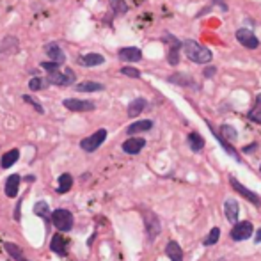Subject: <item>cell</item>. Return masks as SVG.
I'll list each match as a JSON object with an SVG mask.
<instances>
[{
    "instance_id": "obj_5",
    "label": "cell",
    "mask_w": 261,
    "mask_h": 261,
    "mask_svg": "<svg viewBox=\"0 0 261 261\" xmlns=\"http://www.w3.org/2000/svg\"><path fill=\"white\" fill-rule=\"evenodd\" d=\"M48 82L53 85H71L75 82V73L70 68L64 73H59V70L52 71V73H48Z\"/></svg>"
},
{
    "instance_id": "obj_34",
    "label": "cell",
    "mask_w": 261,
    "mask_h": 261,
    "mask_svg": "<svg viewBox=\"0 0 261 261\" xmlns=\"http://www.w3.org/2000/svg\"><path fill=\"white\" fill-rule=\"evenodd\" d=\"M43 85H45V82H43V78H39V77L31 78V82H28V87H31L32 91H39V89H43Z\"/></svg>"
},
{
    "instance_id": "obj_10",
    "label": "cell",
    "mask_w": 261,
    "mask_h": 261,
    "mask_svg": "<svg viewBox=\"0 0 261 261\" xmlns=\"http://www.w3.org/2000/svg\"><path fill=\"white\" fill-rule=\"evenodd\" d=\"M119 59L125 63H139L142 59V52L135 46H126V48L119 50Z\"/></svg>"
},
{
    "instance_id": "obj_14",
    "label": "cell",
    "mask_w": 261,
    "mask_h": 261,
    "mask_svg": "<svg viewBox=\"0 0 261 261\" xmlns=\"http://www.w3.org/2000/svg\"><path fill=\"white\" fill-rule=\"evenodd\" d=\"M224 212H226V219L229 222L237 224L238 222V213H240V206L235 199H226L224 202Z\"/></svg>"
},
{
    "instance_id": "obj_28",
    "label": "cell",
    "mask_w": 261,
    "mask_h": 261,
    "mask_svg": "<svg viewBox=\"0 0 261 261\" xmlns=\"http://www.w3.org/2000/svg\"><path fill=\"white\" fill-rule=\"evenodd\" d=\"M71 185H73V178H71V174H61L57 194H66V192L71 188Z\"/></svg>"
},
{
    "instance_id": "obj_4",
    "label": "cell",
    "mask_w": 261,
    "mask_h": 261,
    "mask_svg": "<svg viewBox=\"0 0 261 261\" xmlns=\"http://www.w3.org/2000/svg\"><path fill=\"white\" fill-rule=\"evenodd\" d=\"M144 226H146L150 240H155L157 235L160 233V220H158V217L155 215L153 212H150V210L144 212Z\"/></svg>"
},
{
    "instance_id": "obj_18",
    "label": "cell",
    "mask_w": 261,
    "mask_h": 261,
    "mask_svg": "<svg viewBox=\"0 0 261 261\" xmlns=\"http://www.w3.org/2000/svg\"><path fill=\"white\" fill-rule=\"evenodd\" d=\"M208 126H210V128H212V125H210V123H208ZM212 133H213V135H215V139H217V140H219V142H220V146H222L224 150H226V153H227V155H231V157H233V158H235V160H237V162H240V160H242V158H240V155H238L237 151H235V148H233V146H231V144H229V140H226V139H224L222 135H220V133H217V132H215V130H213V128H212Z\"/></svg>"
},
{
    "instance_id": "obj_31",
    "label": "cell",
    "mask_w": 261,
    "mask_h": 261,
    "mask_svg": "<svg viewBox=\"0 0 261 261\" xmlns=\"http://www.w3.org/2000/svg\"><path fill=\"white\" fill-rule=\"evenodd\" d=\"M112 9H114V13L123 14L128 11V7H126V4L123 0H112Z\"/></svg>"
},
{
    "instance_id": "obj_23",
    "label": "cell",
    "mask_w": 261,
    "mask_h": 261,
    "mask_svg": "<svg viewBox=\"0 0 261 261\" xmlns=\"http://www.w3.org/2000/svg\"><path fill=\"white\" fill-rule=\"evenodd\" d=\"M4 249H6L7 254H9L13 259H16V261H28L27 258H25L23 252H21V249L18 247L16 244H11V242H6V244H4Z\"/></svg>"
},
{
    "instance_id": "obj_19",
    "label": "cell",
    "mask_w": 261,
    "mask_h": 261,
    "mask_svg": "<svg viewBox=\"0 0 261 261\" xmlns=\"http://www.w3.org/2000/svg\"><path fill=\"white\" fill-rule=\"evenodd\" d=\"M45 52H46V55H48L52 61H55V63H59V64L64 63V52L61 50V46L57 45V43H48Z\"/></svg>"
},
{
    "instance_id": "obj_39",
    "label": "cell",
    "mask_w": 261,
    "mask_h": 261,
    "mask_svg": "<svg viewBox=\"0 0 261 261\" xmlns=\"http://www.w3.org/2000/svg\"><path fill=\"white\" fill-rule=\"evenodd\" d=\"M254 240H256V244H259V242H261V229L258 231V233H256V238H254Z\"/></svg>"
},
{
    "instance_id": "obj_20",
    "label": "cell",
    "mask_w": 261,
    "mask_h": 261,
    "mask_svg": "<svg viewBox=\"0 0 261 261\" xmlns=\"http://www.w3.org/2000/svg\"><path fill=\"white\" fill-rule=\"evenodd\" d=\"M18 188H20V176L13 174V176H9L6 181V195L7 197H16Z\"/></svg>"
},
{
    "instance_id": "obj_12",
    "label": "cell",
    "mask_w": 261,
    "mask_h": 261,
    "mask_svg": "<svg viewBox=\"0 0 261 261\" xmlns=\"http://www.w3.org/2000/svg\"><path fill=\"white\" fill-rule=\"evenodd\" d=\"M165 38L171 41V45H169V64H171V66H176V64L180 63V50L183 48V45H181L176 38H172L171 34H167Z\"/></svg>"
},
{
    "instance_id": "obj_8",
    "label": "cell",
    "mask_w": 261,
    "mask_h": 261,
    "mask_svg": "<svg viewBox=\"0 0 261 261\" xmlns=\"http://www.w3.org/2000/svg\"><path fill=\"white\" fill-rule=\"evenodd\" d=\"M237 39L242 43V45L245 46V48H258L259 46V39L254 36V32L251 31V28H238L237 31Z\"/></svg>"
},
{
    "instance_id": "obj_6",
    "label": "cell",
    "mask_w": 261,
    "mask_h": 261,
    "mask_svg": "<svg viewBox=\"0 0 261 261\" xmlns=\"http://www.w3.org/2000/svg\"><path fill=\"white\" fill-rule=\"evenodd\" d=\"M63 105L68 108V110L73 112H91L96 108V105L89 100H75V98H68V100L63 101Z\"/></svg>"
},
{
    "instance_id": "obj_9",
    "label": "cell",
    "mask_w": 261,
    "mask_h": 261,
    "mask_svg": "<svg viewBox=\"0 0 261 261\" xmlns=\"http://www.w3.org/2000/svg\"><path fill=\"white\" fill-rule=\"evenodd\" d=\"M229 183H231V187H233L235 190H237L240 195H244V197L247 199V201H251L252 205L259 206V197H258V195H256L252 190H249V188H245L244 185H242L240 181L237 180V178H233V176H231V178H229Z\"/></svg>"
},
{
    "instance_id": "obj_22",
    "label": "cell",
    "mask_w": 261,
    "mask_h": 261,
    "mask_svg": "<svg viewBox=\"0 0 261 261\" xmlns=\"http://www.w3.org/2000/svg\"><path fill=\"white\" fill-rule=\"evenodd\" d=\"M188 146H190V150L194 151V153H199V151L205 148V139H202L197 132L188 133Z\"/></svg>"
},
{
    "instance_id": "obj_32",
    "label": "cell",
    "mask_w": 261,
    "mask_h": 261,
    "mask_svg": "<svg viewBox=\"0 0 261 261\" xmlns=\"http://www.w3.org/2000/svg\"><path fill=\"white\" fill-rule=\"evenodd\" d=\"M34 213L39 217H43V219H46V213H48V205L46 202H38V205L34 206Z\"/></svg>"
},
{
    "instance_id": "obj_40",
    "label": "cell",
    "mask_w": 261,
    "mask_h": 261,
    "mask_svg": "<svg viewBox=\"0 0 261 261\" xmlns=\"http://www.w3.org/2000/svg\"><path fill=\"white\" fill-rule=\"evenodd\" d=\"M50 2H55V0H50Z\"/></svg>"
},
{
    "instance_id": "obj_25",
    "label": "cell",
    "mask_w": 261,
    "mask_h": 261,
    "mask_svg": "<svg viewBox=\"0 0 261 261\" xmlns=\"http://www.w3.org/2000/svg\"><path fill=\"white\" fill-rule=\"evenodd\" d=\"M249 119L256 125H261V94L256 96V101H254V107L249 110Z\"/></svg>"
},
{
    "instance_id": "obj_35",
    "label": "cell",
    "mask_w": 261,
    "mask_h": 261,
    "mask_svg": "<svg viewBox=\"0 0 261 261\" xmlns=\"http://www.w3.org/2000/svg\"><path fill=\"white\" fill-rule=\"evenodd\" d=\"M41 68L48 71V73H52V71L59 70V63H55V61H52V63H41Z\"/></svg>"
},
{
    "instance_id": "obj_16",
    "label": "cell",
    "mask_w": 261,
    "mask_h": 261,
    "mask_svg": "<svg viewBox=\"0 0 261 261\" xmlns=\"http://www.w3.org/2000/svg\"><path fill=\"white\" fill-rule=\"evenodd\" d=\"M105 63V57L101 53H87V55H82L78 59V64L80 66H100V64Z\"/></svg>"
},
{
    "instance_id": "obj_41",
    "label": "cell",
    "mask_w": 261,
    "mask_h": 261,
    "mask_svg": "<svg viewBox=\"0 0 261 261\" xmlns=\"http://www.w3.org/2000/svg\"><path fill=\"white\" fill-rule=\"evenodd\" d=\"M259 171H261V165H259Z\"/></svg>"
},
{
    "instance_id": "obj_26",
    "label": "cell",
    "mask_w": 261,
    "mask_h": 261,
    "mask_svg": "<svg viewBox=\"0 0 261 261\" xmlns=\"http://www.w3.org/2000/svg\"><path fill=\"white\" fill-rule=\"evenodd\" d=\"M75 89H77L78 93H96V91H103L105 85L98 84V82H80Z\"/></svg>"
},
{
    "instance_id": "obj_2",
    "label": "cell",
    "mask_w": 261,
    "mask_h": 261,
    "mask_svg": "<svg viewBox=\"0 0 261 261\" xmlns=\"http://www.w3.org/2000/svg\"><path fill=\"white\" fill-rule=\"evenodd\" d=\"M73 213L68 212L64 208H59V210H53L52 213V224L57 227L59 231H70L73 227Z\"/></svg>"
},
{
    "instance_id": "obj_33",
    "label": "cell",
    "mask_w": 261,
    "mask_h": 261,
    "mask_svg": "<svg viewBox=\"0 0 261 261\" xmlns=\"http://www.w3.org/2000/svg\"><path fill=\"white\" fill-rule=\"evenodd\" d=\"M121 73L126 75V77H132V78H139L140 77V71L135 70V68H132V66H125L121 70Z\"/></svg>"
},
{
    "instance_id": "obj_27",
    "label": "cell",
    "mask_w": 261,
    "mask_h": 261,
    "mask_svg": "<svg viewBox=\"0 0 261 261\" xmlns=\"http://www.w3.org/2000/svg\"><path fill=\"white\" fill-rule=\"evenodd\" d=\"M18 158H20V151H18V150H11V151H7V153L2 157V167H4V169H9L11 165L16 164Z\"/></svg>"
},
{
    "instance_id": "obj_29",
    "label": "cell",
    "mask_w": 261,
    "mask_h": 261,
    "mask_svg": "<svg viewBox=\"0 0 261 261\" xmlns=\"http://www.w3.org/2000/svg\"><path fill=\"white\" fill-rule=\"evenodd\" d=\"M219 133H220V135H222L226 140H229V142H231V140H237V139H238L237 130H235L233 126H229V125H222V126H220V132H219Z\"/></svg>"
},
{
    "instance_id": "obj_36",
    "label": "cell",
    "mask_w": 261,
    "mask_h": 261,
    "mask_svg": "<svg viewBox=\"0 0 261 261\" xmlns=\"http://www.w3.org/2000/svg\"><path fill=\"white\" fill-rule=\"evenodd\" d=\"M23 101H25V103H31L32 107H34L36 110L39 112V114H43V112H45V110H43V107H41V105H39V103H38V101H36V100H32L31 96H23Z\"/></svg>"
},
{
    "instance_id": "obj_21",
    "label": "cell",
    "mask_w": 261,
    "mask_h": 261,
    "mask_svg": "<svg viewBox=\"0 0 261 261\" xmlns=\"http://www.w3.org/2000/svg\"><path fill=\"white\" fill-rule=\"evenodd\" d=\"M165 254L169 256L171 261H183V251H181L178 242H169L167 247H165Z\"/></svg>"
},
{
    "instance_id": "obj_11",
    "label": "cell",
    "mask_w": 261,
    "mask_h": 261,
    "mask_svg": "<svg viewBox=\"0 0 261 261\" xmlns=\"http://www.w3.org/2000/svg\"><path fill=\"white\" fill-rule=\"evenodd\" d=\"M146 146V140L144 139H139V137H132V139L125 140L123 142V151L128 155H137L142 151V148Z\"/></svg>"
},
{
    "instance_id": "obj_3",
    "label": "cell",
    "mask_w": 261,
    "mask_h": 261,
    "mask_svg": "<svg viewBox=\"0 0 261 261\" xmlns=\"http://www.w3.org/2000/svg\"><path fill=\"white\" fill-rule=\"evenodd\" d=\"M105 139H107V130L101 128V130H98V132H94L93 135L85 137L80 142V148L84 151H87V153H93V151H96L98 148L105 142Z\"/></svg>"
},
{
    "instance_id": "obj_24",
    "label": "cell",
    "mask_w": 261,
    "mask_h": 261,
    "mask_svg": "<svg viewBox=\"0 0 261 261\" xmlns=\"http://www.w3.org/2000/svg\"><path fill=\"white\" fill-rule=\"evenodd\" d=\"M144 108H146V100H144V98H137V100H133L132 103L128 105V115L130 118H137Z\"/></svg>"
},
{
    "instance_id": "obj_38",
    "label": "cell",
    "mask_w": 261,
    "mask_h": 261,
    "mask_svg": "<svg viewBox=\"0 0 261 261\" xmlns=\"http://www.w3.org/2000/svg\"><path fill=\"white\" fill-rule=\"evenodd\" d=\"M256 148H258V144H251V146H245L244 148V153H252V151H254L256 150Z\"/></svg>"
},
{
    "instance_id": "obj_7",
    "label": "cell",
    "mask_w": 261,
    "mask_h": 261,
    "mask_svg": "<svg viewBox=\"0 0 261 261\" xmlns=\"http://www.w3.org/2000/svg\"><path fill=\"white\" fill-rule=\"evenodd\" d=\"M252 235V224L244 220V222H237L231 229V238L235 242H242V240H247L249 237Z\"/></svg>"
},
{
    "instance_id": "obj_30",
    "label": "cell",
    "mask_w": 261,
    "mask_h": 261,
    "mask_svg": "<svg viewBox=\"0 0 261 261\" xmlns=\"http://www.w3.org/2000/svg\"><path fill=\"white\" fill-rule=\"evenodd\" d=\"M219 237H220V229H219V227H213V229L210 231L208 237H206L205 240H202V244H205V245H213V244H217Z\"/></svg>"
},
{
    "instance_id": "obj_15",
    "label": "cell",
    "mask_w": 261,
    "mask_h": 261,
    "mask_svg": "<svg viewBox=\"0 0 261 261\" xmlns=\"http://www.w3.org/2000/svg\"><path fill=\"white\" fill-rule=\"evenodd\" d=\"M151 128H153V121H150V119H142V121L132 123V125L126 128V133H128V135H135V133L148 132V130H151Z\"/></svg>"
},
{
    "instance_id": "obj_13",
    "label": "cell",
    "mask_w": 261,
    "mask_h": 261,
    "mask_svg": "<svg viewBox=\"0 0 261 261\" xmlns=\"http://www.w3.org/2000/svg\"><path fill=\"white\" fill-rule=\"evenodd\" d=\"M167 82H171V84H176L180 87H192V89H199L197 82L194 80V78H190L188 75L185 73H174L171 77L167 78Z\"/></svg>"
},
{
    "instance_id": "obj_1",
    "label": "cell",
    "mask_w": 261,
    "mask_h": 261,
    "mask_svg": "<svg viewBox=\"0 0 261 261\" xmlns=\"http://www.w3.org/2000/svg\"><path fill=\"white\" fill-rule=\"evenodd\" d=\"M183 52H185V55L195 64H208V63H212V59H213L210 48L199 45L194 39H188V41L183 43Z\"/></svg>"
},
{
    "instance_id": "obj_37",
    "label": "cell",
    "mask_w": 261,
    "mask_h": 261,
    "mask_svg": "<svg viewBox=\"0 0 261 261\" xmlns=\"http://www.w3.org/2000/svg\"><path fill=\"white\" fill-rule=\"evenodd\" d=\"M202 73H205V77H206V78H212V77H213V75H215V73H217V68L210 66V68H206V70H205V71H202Z\"/></svg>"
},
{
    "instance_id": "obj_17",
    "label": "cell",
    "mask_w": 261,
    "mask_h": 261,
    "mask_svg": "<svg viewBox=\"0 0 261 261\" xmlns=\"http://www.w3.org/2000/svg\"><path fill=\"white\" fill-rule=\"evenodd\" d=\"M50 249H52V252H55V254L64 256L66 254V238L59 233L53 235L52 242H50Z\"/></svg>"
}]
</instances>
